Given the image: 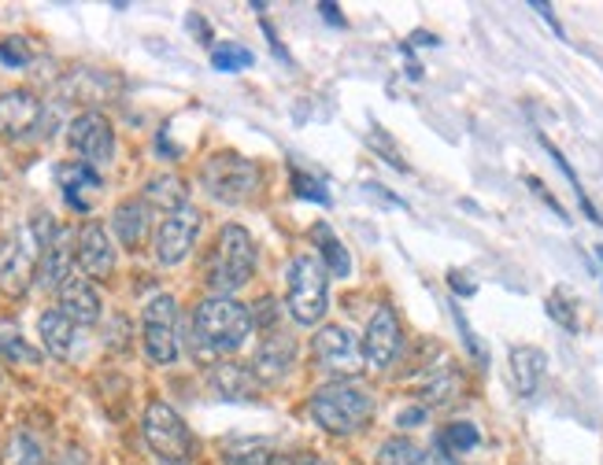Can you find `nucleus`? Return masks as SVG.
I'll return each instance as SVG.
<instances>
[{
  "mask_svg": "<svg viewBox=\"0 0 603 465\" xmlns=\"http://www.w3.org/2000/svg\"><path fill=\"white\" fill-rule=\"evenodd\" d=\"M252 332V310L241 307L234 296H212L193 314V340L204 354L237 351Z\"/></svg>",
  "mask_w": 603,
  "mask_h": 465,
  "instance_id": "f257e3e1",
  "label": "nucleus"
},
{
  "mask_svg": "<svg viewBox=\"0 0 603 465\" xmlns=\"http://www.w3.org/2000/svg\"><path fill=\"white\" fill-rule=\"evenodd\" d=\"M375 395H367L356 384H326L311 395V417L315 425L326 428L330 436H352L375 421Z\"/></svg>",
  "mask_w": 603,
  "mask_h": 465,
  "instance_id": "f03ea898",
  "label": "nucleus"
},
{
  "mask_svg": "<svg viewBox=\"0 0 603 465\" xmlns=\"http://www.w3.org/2000/svg\"><path fill=\"white\" fill-rule=\"evenodd\" d=\"M252 270H256V244H252V237L241 226H226L218 232L212 270H207V281H212L215 296H229L237 292V288H245Z\"/></svg>",
  "mask_w": 603,
  "mask_h": 465,
  "instance_id": "7ed1b4c3",
  "label": "nucleus"
},
{
  "mask_svg": "<svg viewBox=\"0 0 603 465\" xmlns=\"http://www.w3.org/2000/svg\"><path fill=\"white\" fill-rule=\"evenodd\" d=\"M201 182L207 188V196L218 199V204H245L248 196H256L263 174L256 163L245 159V155L215 152L212 159L204 163Z\"/></svg>",
  "mask_w": 603,
  "mask_h": 465,
  "instance_id": "20e7f679",
  "label": "nucleus"
},
{
  "mask_svg": "<svg viewBox=\"0 0 603 465\" xmlns=\"http://www.w3.org/2000/svg\"><path fill=\"white\" fill-rule=\"evenodd\" d=\"M330 303V285H326V266L319 255H296L289 262V314L296 326H315Z\"/></svg>",
  "mask_w": 603,
  "mask_h": 465,
  "instance_id": "39448f33",
  "label": "nucleus"
},
{
  "mask_svg": "<svg viewBox=\"0 0 603 465\" xmlns=\"http://www.w3.org/2000/svg\"><path fill=\"white\" fill-rule=\"evenodd\" d=\"M141 337L152 362L171 365L178 362V303L174 296H152L141 314Z\"/></svg>",
  "mask_w": 603,
  "mask_h": 465,
  "instance_id": "423d86ee",
  "label": "nucleus"
},
{
  "mask_svg": "<svg viewBox=\"0 0 603 465\" xmlns=\"http://www.w3.org/2000/svg\"><path fill=\"white\" fill-rule=\"evenodd\" d=\"M145 443L163 462H185L193 454V436L178 417V410L167 403H152L145 410Z\"/></svg>",
  "mask_w": 603,
  "mask_h": 465,
  "instance_id": "0eeeda50",
  "label": "nucleus"
},
{
  "mask_svg": "<svg viewBox=\"0 0 603 465\" xmlns=\"http://www.w3.org/2000/svg\"><path fill=\"white\" fill-rule=\"evenodd\" d=\"M41 248H45V244H41L34 226H23L12 240H8V251L0 255V288H4V292L19 296L30 281H34Z\"/></svg>",
  "mask_w": 603,
  "mask_h": 465,
  "instance_id": "6e6552de",
  "label": "nucleus"
},
{
  "mask_svg": "<svg viewBox=\"0 0 603 465\" xmlns=\"http://www.w3.org/2000/svg\"><path fill=\"white\" fill-rule=\"evenodd\" d=\"M315 359L330 376L345 381V376H359L364 373V359L367 354L359 351L356 337L341 326H326L315 332Z\"/></svg>",
  "mask_w": 603,
  "mask_h": 465,
  "instance_id": "1a4fd4ad",
  "label": "nucleus"
},
{
  "mask_svg": "<svg viewBox=\"0 0 603 465\" xmlns=\"http://www.w3.org/2000/svg\"><path fill=\"white\" fill-rule=\"evenodd\" d=\"M201 221L204 218L196 207L171 210V215L160 221V232H156V262L160 266L185 262V255L193 251L196 237H201Z\"/></svg>",
  "mask_w": 603,
  "mask_h": 465,
  "instance_id": "9d476101",
  "label": "nucleus"
},
{
  "mask_svg": "<svg viewBox=\"0 0 603 465\" xmlns=\"http://www.w3.org/2000/svg\"><path fill=\"white\" fill-rule=\"evenodd\" d=\"M68 144L85 163H112L115 155V130L112 122L96 111H85L68 126Z\"/></svg>",
  "mask_w": 603,
  "mask_h": 465,
  "instance_id": "9b49d317",
  "label": "nucleus"
},
{
  "mask_svg": "<svg viewBox=\"0 0 603 465\" xmlns=\"http://www.w3.org/2000/svg\"><path fill=\"white\" fill-rule=\"evenodd\" d=\"M41 122V100L27 89H12V93H0V137L16 141L34 133Z\"/></svg>",
  "mask_w": 603,
  "mask_h": 465,
  "instance_id": "f8f14e48",
  "label": "nucleus"
},
{
  "mask_svg": "<svg viewBox=\"0 0 603 465\" xmlns=\"http://www.w3.org/2000/svg\"><path fill=\"white\" fill-rule=\"evenodd\" d=\"M400 321L392 314V307H378L375 318H370L367 326V340H364V354L367 362L375 365V370H386V365L397 359L400 351Z\"/></svg>",
  "mask_w": 603,
  "mask_h": 465,
  "instance_id": "ddd939ff",
  "label": "nucleus"
},
{
  "mask_svg": "<svg viewBox=\"0 0 603 465\" xmlns=\"http://www.w3.org/2000/svg\"><path fill=\"white\" fill-rule=\"evenodd\" d=\"M293 362H296V343L289 337H282V332H270V337L259 343L256 359H252V373H256L263 384H278L293 373Z\"/></svg>",
  "mask_w": 603,
  "mask_h": 465,
  "instance_id": "4468645a",
  "label": "nucleus"
},
{
  "mask_svg": "<svg viewBox=\"0 0 603 465\" xmlns=\"http://www.w3.org/2000/svg\"><path fill=\"white\" fill-rule=\"evenodd\" d=\"M57 292H60V310L74 321V326H96V321H101V314H104L101 296H96V288L85 281V277L71 273Z\"/></svg>",
  "mask_w": 603,
  "mask_h": 465,
  "instance_id": "2eb2a0df",
  "label": "nucleus"
},
{
  "mask_svg": "<svg viewBox=\"0 0 603 465\" xmlns=\"http://www.w3.org/2000/svg\"><path fill=\"white\" fill-rule=\"evenodd\" d=\"M79 266L90 277H108L115 270V248H112V237L101 221H90L82 226L79 232Z\"/></svg>",
  "mask_w": 603,
  "mask_h": 465,
  "instance_id": "dca6fc26",
  "label": "nucleus"
},
{
  "mask_svg": "<svg viewBox=\"0 0 603 465\" xmlns=\"http://www.w3.org/2000/svg\"><path fill=\"white\" fill-rule=\"evenodd\" d=\"M207 381H212L215 395L226 399V403H252L259 395V376L241 362H218L207 373Z\"/></svg>",
  "mask_w": 603,
  "mask_h": 465,
  "instance_id": "f3484780",
  "label": "nucleus"
},
{
  "mask_svg": "<svg viewBox=\"0 0 603 465\" xmlns=\"http://www.w3.org/2000/svg\"><path fill=\"white\" fill-rule=\"evenodd\" d=\"M57 182L63 188V199H68L74 210H90L93 199L101 196V188H104L101 174L85 163H63L57 170Z\"/></svg>",
  "mask_w": 603,
  "mask_h": 465,
  "instance_id": "a211bd4d",
  "label": "nucleus"
},
{
  "mask_svg": "<svg viewBox=\"0 0 603 465\" xmlns=\"http://www.w3.org/2000/svg\"><path fill=\"white\" fill-rule=\"evenodd\" d=\"M508 362H511L514 395L533 399L536 388H541V381H544V373H548V354L541 348H525V343H522V348H511Z\"/></svg>",
  "mask_w": 603,
  "mask_h": 465,
  "instance_id": "6ab92c4d",
  "label": "nucleus"
},
{
  "mask_svg": "<svg viewBox=\"0 0 603 465\" xmlns=\"http://www.w3.org/2000/svg\"><path fill=\"white\" fill-rule=\"evenodd\" d=\"M71 277V232L57 229L45 248H41V262H38V285L41 288H60Z\"/></svg>",
  "mask_w": 603,
  "mask_h": 465,
  "instance_id": "aec40b11",
  "label": "nucleus"
},
{
  "mask_svg": "<svg viewBox=\"0 0 603 465\" xmlns=\"http://www.w3.org/2000/svg\"><path fill=\"white\" fill-rule=\"evenodd\" d=\"M149 204L145 199H126V204H119L115 207V215H112V232L119 237V244L130 251H137L141 244H145L149 237Z\"/></svg>",
  "mask_w": 603,
  "mask_h": 465,
  "instance_id": "412c9836",
  "label": "nucleus"
},
{
  "mask_svg": "<svg viewBox=\"0 0 603 465\" xmlns=\"http://www.w3.org/2000/svg\"><path fill=\"white\" fill-rule=\"evenodd\" d=\"M74 321L63 314V310H45L38 321V332H41V343H45V351L52 359H71L74 354Z\"/></svg>",
  "mask_w": 603,
  "mask_h": 465,
  "instance_id": "4be33fe9",
  "label": "nucleus"
},
{
  "mask_svg": "<svg viewBox=\"0 0 603 465\" xmlns=\"http://www.w3.org/2000/svg\"><path fill=\"white\" fill-rule=\"evenodd\" d=\"M223 462L226 465H278L267 440H226Z\"/></svg>",
  "mask_w": 603,
  "mask_h": 465,
  "instance_id": "5701e85b",
  "label": "nucleus"
},
{
  "mask_svg": "<svg viewBox=\"0 0 603 465\" xmlns=\"http://www.w3.org/2000/svg\"><path fill=\"white\" fill-rule=\"evenodd\" d=\"M478 443H481V432L474 421H452V425H444L441 436H437V447H441L444 458H463Z\"/></svg>",
  "mask_w": 603,
  "mask_h": 465,
  "instance_id": "b1692460",
  "label": "nucleus"
},
{
  "mask_svg": "<svg viewBox=\"0 0 603 465\" xmlns=\"http://www.w3.org/2000/svg\"><path fill=\"white\" fill-rule=\"evenodd\" d=\"M145 199H149V204H156V207H167V215H171V210L190 207V204H185V199H190V188H185L182 177L160 174L145 185Z\"/></svg>",
  "mask_w": 603,
  "mask_h": 465,
  "instance_id": "393cba45",
  "label": "nucleus"
},
{
  "mask_svg": "<svg viewBox=\"0 0 603 465\" xmlns=\"http://www.w3.org/2000/svg\"><path fill=\"white\" fill-rule=\"evenodd\" d=\"M378 465H444V458H437L433 451H426L411 440H389L378 451Z\"/></svg>",
  "mask_w": 603,
  "mask_h": 465,
  "instance_id": "a878e982",
  "label": "nucleus"
},
{
  "mask_svg": "<svg viewBox=\"0 0 603 465\" xmlns=\"http://www.w3.org/2000/svg\"><path fill=\"white\" fill-rule=\"evenodd\" d=\"M548 318L555 321V326H563L566 332H581V303L578 296L570 292V288L559 285L552 296H548Z\"/></svg>",
  "mask_w": 603,
  "mask_h": 465,
  "instance_id": "bb28decb",
  "label": "nucleus"
},
{
  "mask_svg": "<svg viewBox=\"0 0 603 465\" xmlns=\"http://www.w3.org/2000/svg\"><path fill=\"white\" fill-rule=\"evenodd\" d=\"M315 244L323 248V259H326V266H330V273H337V277L352 273V259H348V248L334 237L330 226H323V221L315 226Z\"/></svg>",
  "mask_w": 603,
  "mask_h": 465,
  "instance_id": "cd10ccee",
  "label": "nucleus"
},
{
  "mask_svg": "<svg viewBox=\"0 0 603 465\" xmlns=\"http://www.w3.org/2000/svg\"><path fill=\"white\" fill-rule=\"evenodd\" d=\"M459 392V373L452 370V365H444L441 373L430 370V381L422 384V399L426 406H448Z\"/></svg>",
  "mask_w": 603,
  "mask_h": 465,
  "instance_id": "c85d7f7f",
  "label": "nucleus"
},
{
  "mask_svg": "<svg viewBox=\"0 0 603 465\" xmlns=\"http://www.w3.org/2000/svg\"><path fill=\"white\" fill-rule=\"evenodd\" d=\"M4 462L8 465H45V451H41V443L30 436V432H12V440H8V447H4Z\"/></svg>",
  "mask_w": 603,
  "mask_h": 465,
  "instance_id": "c756f323",
  "label": "nucleus"
},
{
  "mask_svg": "<svg viewBox=\"0 0 603 465\" xmlns=\"http://www.w3.org/2000/svg\"><path fill=\"white\" fill-rule=\"evenodd\" d=\"M541 144H544V152H548V155H552V159H555V166H559V170H563V174H566V182H570V185H574V193H578V204H581V210H585V215H589V218H592V221H596V226H600V221H603V218H600V210H596V207H592V204H589V196H585V188H581V182H578V174H574V166H570V163H566V155H563V152H559V148H555V144H552V141H548V137H541Z\"/></svg>",
  "mask_w": 603,
  "mask_h": 465,
  "instance_id": "7c9ffc66",
  "label": "nucleus"
},
{
  "mask_svg": "<svg viewBox=\"0 0 603 465\" xmlns=\"http://www.w3.org/2000/svg\"><path fill=\"white\" fill-rule=\"evenodd\" d=\"M252 60H256V55H252L248 49H241V44H215L212 49V66L215 71H226V74L248 71Z\"/></svg>",
  "mask_w": 603,
  "mask_h": 465,
  "instance_id": "2f4dec72",
  "label": "nucleus"
},
{
  "mask_svg": "<svg viewBox=\"0 0 603 465\" xmlns=\"http://www.w3.org/2000/svg\"><path fill=\"white\" fill-rule=\"evenodd\" d=\"M30 60H34V49H30L27 38L0 41V63H4V66H27Z\"/></svg>",
  "mask_w": 603,
  "mask_h": 465,
  "instance_id": "473e14b6",
  "label": "nucleus"
},
{
  "mask_svg": "<svg viewBox=\"0 0 603 465\" xmlns=\"http://www.w3.org/2000/svg\"><path fill=\"white\" fill-rule=\"evenodd\" d=\"M293 193L300 199H315V204H330V193H326L323 182H315V177H308L304 170L293 174Z\"/></svg>",
  "mask_w": 603,
  "mask_h": 465,
  "instance_id": "72a5a7b5",
  "label": "nucleus"
},
{
  "mask_svg": "<svg viewBox=\"0 0 603 465\" xmlns=\"http://www.w3.org/2000/svg\"><path fill=\"white\" fill-rule=\"evenodd\" d=\"M0 354H8V359H16V362H38L41 359L34 348H27L23 337H0Z\"/></svg>",
  "mask_w": 603,
  "mask_h": 465,
  "instance_id": "f704fd0d",
  "label": "nucleus"
},
{
  "mask_svg": "<svg viewBox=\"0 0 603 465\" xmlns=\"http://www.w3.org/2000/svg\"><path fill=\"white\" fill-rule=\"evenodd\" d=\"M525 185H530V188H533V193H536V196H541V199H544V204H548V207H552V210H555V215H559V218H563V221L570 218V215H566V210H563V204H559V199H555V196H552V193H548V188H544V182H541V177H525Z\"/></svg>",
  "mask_w": 603,
  "mask_h": 465,
  "instance_id": "c9c22d12",
  "label": "nucleus"
},
{
  "mask_svg": "<svg viewBox=\"0 0 603 465\" xmlns=\"http://www.w3.org/2000/svg\"><path fill=\"white\" fill-rule=\"evenodd\" d=\"M530 8L536 11V16H544V22H548V27H552V30L559 33V38H563V22H559V19H555V11H552V8H548V4H544V0H533V4H530Z\"/></svg>",
  "mask_w": 603,
  "mask_h": 465,
  "instance_id": "e433bc0d",
  "label": "nucleus"
},
{
  "mask_svg": "<svg viewBox=\"0 0 603 465\" xmlns=\"http://www.w3.org/2000/svg\"><path fill=\"white\" fill-rule=\"evenodd\" d=\"M319 11L326 16V22H330V27H345V19H341V11H337V4H319Z\"/></svg>",
  "mask_w": 603,
  "mask_h": 465,
  "instance_id": "4c0bfd02",
  "label": "nucleus"
},
{
  "mask_svg": "<svg viewBox=\"0 0 603 465\" xmlns=\"http://www.w3.org/2000/svg\"><path fill=\"white\" fill-rule=\"evenodd\" d=\"M422 417H426L422 410H411V414H400V425H403V428H408V425H419Z\"/></svg>",
  "mask_w": 603,
  "mask_h": 465,
  "instance_id": "58836bf2",
  "label": "nucleus"
},
{
  "mask_svg": "<svg viewBox=\"0 0 603 465\" xmlns=\"http://www.w3.org/2000/svg\"><path fill=\"white\" fill-rule=\"evenodd\" d=\"M160 465H185V462H160Z\"/></svg>",
  "mask_w": 603,
  "mask_h": 465,
  "instance_id": "ea45409f",
  "label": "nucleus"
},
{
  "mask_svg": "<svg viewBox=\"0 0 603 465\" xmlns=\"http://www.w3.org/2000/svg\"><path fill=\"white\" fill-rule=\"evenodd\" d=\"M596 255H600V262H603V248H596Z\"/></svg>",
  "mask_w": 603,
  "mask_h": 465,
  "instance_id": "a19ab883",
  "label": "nucleus"
}]
</instances>
